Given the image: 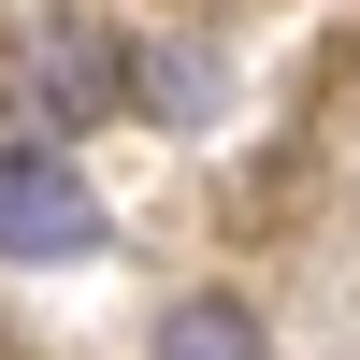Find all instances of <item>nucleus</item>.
Returning <instances> with one entry per match:
<instances>
[{"label": "nucleus", "mask_w": 360, "mask_h": 360, "mask_svg": "<svg viewBox=\"0 0 360 360\" xmlns=\"http://www.w3.org/2000/svg\"><path fill=\"white\" fill-rule=\"evenodd\" d=\"M44 58V115H130V44L115 29H29Z\"/></svg>", "instance_id": "nucleus-2"}, {"label": "nucleus", "mask_w": 360, "mask_h": 360, "mask_svg": "<svg viewBox=\"0 0 360 360\" xmlns=\"http://www.w3.org/2000/svg\"><path fill=\"white\" fill-rule=\"evenodd\" d=\"M159 360H274V346H259L245 303H173L159 317Z\"/></svg>", "instance_id": "nucleus-3"}, {"label": "nucleus", "mask_w": 360, "mask_h": 360, "mask_svg": "<svg viewBox=\"0 0 360 360\" xmlns=\"http://www.w3.org/2000/svg\"><path fill=\"white\" fill-rule=\"evenodd\" d=\"M101 245V202L58 144H0V259H86Z\"/></svg>", "instance_id": "nucleus-1"}]
</instances>
